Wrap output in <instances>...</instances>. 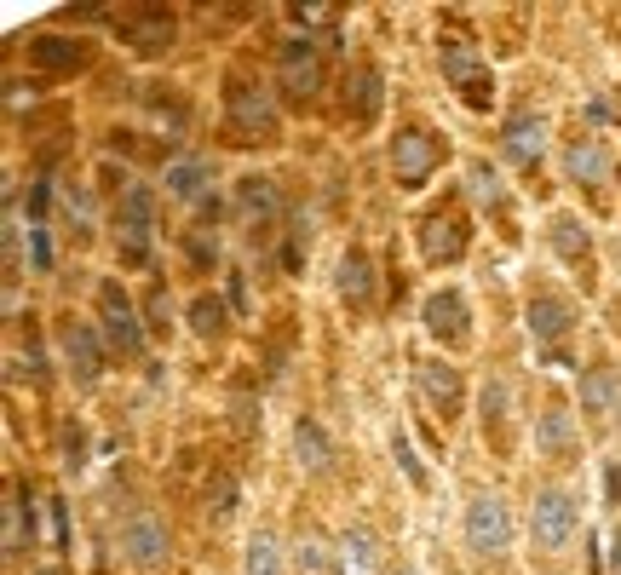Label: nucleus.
<instances>
[{"label": "nucleus", "instance_id": "obj_1", "mask_svg": "<svg viewBox=\"0 0 621 575\" xmlns=\"http://www.w3.org/2000/svg\"><path fill=\"white\" fill-rule=\"evenodd\" d=\"M437 64H443V81L466 98V110H489L495 75H489V58H478V46L460 41V35H443L437 41Z\"/></svg>", "mask_w": 621, "mask_h": 575}, {"label": "nucleus", "instance_id": "obj_2", "mask_svg": "<svg viewBox=\"0 0 621 575\" xmlns=\"http://www.w3.org/2000/svg\"><path fill=\"white\" fill-rule=\"evenodd\" d=\"M150 236H156V196L144 184H127L121 207H115V253H121V265H150Z\"/></svg>", "mask_w": 621, "mask_h": 575}, {"label": "nucleus", "instance_id": "obj_3", "mask_svg": "<svg viewBox=\"0 0 621 575\" xmlns=\"http://www.w3.org/2000/svg\"><path fill=\"white\" fill-rule=\"evenodd\" d=\"M437 161H443V138L432 127H420V121L397 127V138H391V173H397L403 190H420V184L432 179Z\"/></svg>", "mask_w": 621, "mask_h": 575}, {"label": "nucleus", "instance_id": "obj_4", "mask_svg": "<svg viewBox=\"0 0 621 575\" xmlns=\"http://www.w3.org/2000/svg\"><path fill=\"white\" fill-rule=\"evenodd\" d=\"M98 322H104V340L121 351V357H144V345H150V328L138 322L133 299L121 282H98Z\"/></svg>", "mask_w": 621, "mask_h": 575}, {"label": "nucleus", "instance_id": "obj_5", "mask_svg": "<svg viewBox=\"0 0 621 575\" xmlns=\"http://www.w3.org/2000/svg\"><path fill=\"white\" fill-rule=\"evenodd\" d=\"M225 115L242 127V133H259V138L276 133V104H271V92L259 87L248 69H230V75H225Z\"/></svg>", "mask_w": 621, "mask_h": 575}, {"label": "nucleus", "instance_id": "obj_6", "mask_svg": "<svg viewBox=\"0 0 621 575\" xmlns=\"http://www.w3.org/2000/svg\"><path fill=\"white\" fill-rule=\"evenodd\" d=\"M575 524H581V506H575L570 489H558V483H547V489H535V506H529V535H535V547H564L575 535Z\"/></svg>", "mask_w": 621, "mask_h": 575}, {"label": "nucleus", "instance_id": "obj_7", "mask_svg": "<svg viewBox=\"0 0 621 575\" xmlns=\"http://www.w3.org/2000/svg\"><path fill=\"white\" fill-rule=\"evenodd\" d=\"M276 75H282V98L288 104H311L322 92V46L317 41H282V52H276Z\"/></svg>", "mask_w": 621, "mask_h": 575}, {"label": "nucleus", "instance_id": "obj_8", "mask_svg": "<svg viewBox=\"0 0 621 575\" xmlns=\"http://www.w3.org/2000/svg\"><path fill=\"white\" fill-rule=\"evenodd\" d=\"M466 541H472L478 552H506L512 547V512H506L501 495L478 489V495L466 501Z\"/></svg>", "mask_w": 621, "mask_h": 575}, {"label": "nucleus", "instance_id": "obj_9", "mask_svg": "<svg viewBox=\"0 0 621 575\" xmlns=\"http://www.w3.org/2000/svg\"><path fill=\"white\" fill-rule=\"evenodd\" d=\"M115 35H121V46H133L138 58H161L173 46V12L167 6H127Z\"/></svg>", "mask_w": 621, "mask_h": 575}, {"label": "nucleus", "instance_id": "obj_10", "mask_svg": "<svg viewBox=\"0 0 621 575\" xmlns=\"http://www.w3.org/2000/svg\"><path fill=\"white\" fill-rule=\"evenodd\" d=\"M420 317H426V334H437V340H449V345L472 340V311H466V294L460 288H437L420 305Z\"/></svg>", "mask_w": 621, "mask_h": 575}, {"label": "nucleus", "instance_id": "obj_11", "mask_svg": "<svg viewBox=\"0 0 621 575\" xmlns=\"http://www.w3.org/2000/svg\"><path fill=\"white\" fill-rule=\"evenodd\" d=\"M121 552L138 570H161L167 564V524H161L156 512H138L133 524L121 529Z\"/></svg>", "mask_w": 621, "mask_h": 575}, {"label": "nucleus", "instance_id": "obj_12", "mask_svg": "<svg viewBox=\"0 0 621 575\" xmlns=\"http://www.w3.org/2000/svg\"><path fill=\"white\" fill-rule=\"evenodd\" d=\"M541 150H547V121L535 110H512L501 127V156L512 161V167H529V161H541Z\"/></svg>", "mask_w": 621, "mask_h": 575}, {"label": "nucleus", "instance_id": "obj_13", "mask_svg": "<svg viewBox=\"0 0 621 575\" xmlns=\"http://www.w3.org/2000/svg\"><path fill=\"white\" fill-rule=\"evenodd\" d=\"M460 253H466V225H460V213H426V219H420V259H426V265H455Z\"/></svg>", "mask_w": 621, "mask_h": 575}, {"label": "nucleus", "instance_id": "obj_14", "mask_svg": "<svg viewBox=\"0 0 621 575\" xmlns=\"http://www.w3.org/2000/svg\"><path fill=\"white\" fill-rule=\"evenodd\" d=\"M58 345H64L69 374H75L81 386H98V374H104V345H98V334H92L87 322H64V328H58Z\"/></svg>", "mask_w": 621, "mask_h": 575}, {"label": "nucleus", "instance_id": "obj_15", "mask_svg": "<svg viewBox=\"0 0 621 575\" xmlns=\"http://www.w3.org/2000/svg\"><path fill=\"white\" fill-rule=\"evenodd\" d=\"M161 184H167V196H173V202L202 207L207 196H213V161H207V156H173V161H167V173H161Z\"/></svg>", "mask_w": 621, "mask_h": 575}, {"label": "nucleus", "instance_id": "obj_16", "mask_svg": "<svg viewBox=\"0 0 621 575\" xmlns=\"http://www.w3.org/2000/svg\"><path fill=\"white\" fill-rule=\"evenodd\" d=\"M414 380H420V397L432 403V414H449L460 409V397H466V386H460V368H449V363H420L414 368Z\"/></svg>", "mask_w": 621, "mask_h": 575}, {"label": "nucleus", "instance_id": "obj_17", "mask_svg": "<svg viewBox=\"0 0 621 575\" xmlns=\"http://www.w3.org/2000/svg\"><path fill=\"white\" fill-rule=\"evenodd\" d=\"M236 213H242V225H248V230L271 225L276 213H282V196H276V184L265 179V173H248V179L236 184Z\"/></svg>", "mask_w": 621, "mask_h": 575}, {"label": "nucleus", "instance_id": "obj_18", "mask_svg": "<svg viewBox=\"0 0 621 575\" xmlns=\"http://www.w3.org/2000/svg\"><path fill=\"white\" fill-rule=\"evenodd\" d=\"M334 288H340L345 305H368V299H374V259H368V248H345L340 253Z\"/></svg>", "mask_w": 621, "mask_h": 575}, {"label": "nucleus", "instance_id": "obj_19", "mask_svg": "<svg viewBox=\"0 0 621 575\" xmlns=\"http://www.w3.org/2000/svg\"><path fill=\"white\" fill-rule=\"evenodd\" d=\"M29 58L41 69H52V75H69V69H81L92 58L87 41H75V35H35L29 41Z\"/></svg>", "mask_w": 621, "mask_h": 575}, {"label": "nucleus", "instance_id": "obj_20", "mask_svg": "<svg viewBox=\"0 0 621 575\" xmlns=\"http://www.w3.org/2000/svg\"><path fill=\"white\" fill-rule=\"evenodd\" d=\"M334 564H340V575H380V541H374V529H363V524L345 529Z\"/></svg>", "mask_w": 621, "mask_h": 575}, {"label": "nucleus", "instance_id": "obj_21", "mask_svg": "<svg viewBox=\"0 0 621 575\" xmlns=\"http://www.w3.org/2000/svg\"><path fill=\"white\" fill-rule=\"evenodd\" d=\"M345 104H357V121H374L380 104H386V75L380 64H351L345 75Z\"/></svg>", "mask_w": 621, "mask_h": 575}, {"label": "nucleus", "instance_id": "obj_22", "mask_svg": "<svg viewBox=\"0 0 621 575\" xmlns=\"http://www.w3.org/2000/svg\"><path fill=\"white\" fill-rule=\"evenodd\" d=\"M564 173H570L575 184H593V190H604V184L616 179V161H610V150H604V144H570V150H564Z\"/></svg>", "mask_w": 621, "mask_h": 575}, {"label": "nucleus", "instance_id": "obj_23", "mask_svg": "<svg viewBox=\"0 0 621 575\" xmlns=\"http://www.w3.org/2000/svg\"><path fill=\"white\" fill-rule=\"evenodd\" d=\"M575 328V311H570V299H558V294H535L529 299V334L535 340H564Z\"/></svg>", "mask_w": 621, "mask_h": 575}, {"label": "nucleus", "instance_id": "obj_24", "mask_svg": "<svg viewBox=\"0 0 621 575\" xmlns=\"http://www.w3.org/2000/svg\"><path fill=\"white\" fill-rule=\"evenodd\" d=\"M294 460L305 466V472H328V466H334V443H328V432H322L317 420H305V414L294 420Z\"/></svg>", "mask_w": 621, "mask_h": 575}, {"label": "nucleus", "instance_id": "obj_25", "mask_svg": "<svg viewBox=\"0 0 621 575\" xmlns=\"http://www.w3.org/2000/svg\"><path fill=\"white\" fill-rule=\"evenodd\" d=\"M23 541H35V506L23 483H6V552H23Z\"/></svg>", "mask_w": 621, "mask_h": 575}, {"label": "nucleus", "instance_id": "obj_26", "mask_svg": "<svg viewBox=\"0 0 621 575\" xmlns=\"http://www.w3.org/2000/svg\"><path fill=\"white\" fill-rule=\"evenodd\" d=\"M535 449L541 455H570L575 449V420L564 409H547L541 420H535Z\"/></svg>", "mask_w": 621, "mask_h": 575}, {"label": "nucleus", "instance_id": "obj_27", "mask_svg": "<svg viewBox=\"0 0 621 575\" xmlns=\"http://www.w3.org/2000/svg\"><path fill=\"white\" fill-rule=\"evenodd\" d=\"M547 242L558 248V259H581V253H587V242H593V230L581 225L575 213H558V219L547 225Z\"/></svg>", "mask_w": 621, "mask_h": 575}, {"label": "nucleus", "instance_id": "obj_28", "mask_svg": "<svg viewBox=\"0 0 621 575\" xmlns=\"http://www.w3.org/2000/svg\"><path fill=\"white\" fill-rule=\"evenodd\" d=\"M466 196L478 207H495L501 202V173H495L489 161H466Z\"/></svg>", "mask_w": 621, "mask_h": 575}, {"label": "nucleus", "instance_id": "obj_29", "mask_svg": "<svg viewBox=\"0 0 621 575\" xmlns=\"http://www.w3.org/2000/svg\"><path fill=\"white\" fill-rule=\"evenodd\" d=\"M616 397H621V380L610 374V368H598V374H587V380H581V403H587L593 414L616 409Z\"/></svg>", "mask_w": 621, "mask_h": 575}, {"label": "nucleus", "instance_id": "obj_30", "mask_svg": "<svg viewBox=\"0 0 621 575\" xmlns=\"http://www.w3.org/2000/svg\"><path fill=\"white\" fill-rule=\"evenodd\" d=\"M225 311H230V305L219 294H196V299H190V328H196L202 340H213V334L225 328Z\"/></svg>", "mask_w": 621, "mask_h": 575}, {"label": "nucleus", "instance_id": "obj_31", "mask_svg": "<svg viewBox=\"0 0 621 575\" xmlns=\"http://www.w3.org/2000/svg\"><path fill=\"white\" fill-rule=\"evenodd\" d=\"M248 575H282V552H276L271 529H259L248 541Z\"/></svg>", "mask_w": 621, "mask_h": 575}, {"label": "nucleus", "instance_id": "obj_32", "mask_svg": "<svg viewBox=\"0 0 621 575\" xmlns=\"http://www.w3.org/2000/svg\"><path fill=\"white\" fill-rule=\"evenodd\" d=\"M391 455H397V472H403L414 489H426V466H420V455H414L409 432H391Z\"/></svg>", "mask_w": 621, "mask_h": 575}, {"label": "nucleus", "instance_id": "obj_33", "mask_svg": "<svg viewBox=\"0 0 621 575\" xmlns=\"http://www.w3.org/2000/svg\"><path fill=\"white\" fill-rule=\"evenodd\" d=\"M483 432H489V426H501L506 420V409H512V397H506V380H483Z\"/></svg>", "mask_w": 621, "mask_h": 575}, {"label": "nucleus", "instance_id": "obj_34", "mask_svg": "<svg viewBox=\"0 0 621 575\" xmlns=\"http://www.w3.org/2000/svg\"><path fill=\"white\" fill-rule=\"evenodd\" d=\"M328 564H334V558H328V547H322L317 535H299V547H294V570H305V575H322Z\"/></svg>", "mask_w": 621, "mask_h": 575}, {"label": "nucleus", "instance_id": "obj_35", "mask_svg": "<svg viewBox=\"0 0 621 575\" xmlns=\"http://www.w3.org/2000/svg\"><path fill=\"white\" fill-rule=\"evenodd\" d=\"M150 110H156L161 121L173 127V133H184V127H190V110H184V98H179V92H150Z\"/></svg>", "mask_w": 621, "mask_h": 575}, {"label": "nucleus", "instance_id": "obj_36", "mask_svg": "<svg viewBox=\"0 0 621 575\" xmlns=\"http://www.w3.org/2000/svg\"><path fill=\"white\" fill-rule=\"evenodd\" d=\"M207 506H213V518H230V512H236V478H230V472H213V483H207Z\"/></svg>", "mask_w": 621, "mask_h": 575}, {"label": "nucleus", "instance_id": "obj_37", "mask_svg": "<svg viewBox=\"0 0 621 575\" xmlns=\"http://www.w3.org/2000/svg\"><path fill=\"white\" fill-rule=\"evenodd\" d=\"M184 253H190V265H219V236L190 230V236H184Z\"/></svg>", "mask_w": 621, "mask_h": 575}, {"label": "nucleus", "instance_id": "obj_38", "mask_svg": "<svg viewBox=\"0 0 621 575\" xmlns=\"http://www.w3.org/2000/svg\"><path fill=\"white\" fill-rule=\"evenodd\" d=\"M334 12H340L334 0H294V6H288V18L294 23H328Z\"/></svg>", "mask_w": 621, "mask_h": 575}, {"label": "nucleus", "instance_id": "obj_39", "mask_svg": "<svg viewBox=\"0 0 621 575\" xmlns=\"http://www.w3.org/2000/svg\"><path fill=\"white\" fill-rule=\"evenodd\" d=\"M29 265L52 271V236H46V225H29Z\"/></svg>", "mask_w": 621, "mask_h": 575}, {"label": "nucleus", "instance_id": "obj_40", "mask_svg": "<svg viewBox=\"0 0 621 575\" xmlns=\"http://www.w3.org/2000/svg\"><path fill=\"white\" fill-rule=\"evenodd\" d=\"M46 512H52V547L64 552L69 547V506H64V495H52V501H46Z\"/></svg>", "mask_w": 621, "mask_h": 575}, {"label": "nucleus", "instance_id": "obj_41", "mask_svg": "<svg viewBox=\"0 0 621 575\" xmlns=\"http://www.w3.org/2000/svg\"><path fill=\"white\" fill-rule=\"evenodd\" d=\"M225 305H230V317H248L253 305H248V282L242 276H230L225 282Z\"/></svg>", "mask_w": 621, "mask_h": 575}, {"label": "nucleus", "instance_id": "obj_42", "mask_svg": "<svg viewBox=\"0 0 621 575\" xmlns=\"http://www.w3.org/2000/svg\"><path fill=\"white\" fill-rule=\"evenodd\" d=\"M46 202H52V184L35 179V184H29V225H41V219H46Z\"/></svg>", "mask_w": 621, "mask_h": 575}, {"label": "nucleus", "instance_id": "obj_43", "mask_svg": "<svg viewBox=\"0 0 621 575\" xmlns=\"http://www.w3.org/2000/svg\"><path fill=\"white\" fill-rule=\"evenodd\" d=\"M81 455H87V437H81L75 420H64V460H69V466H81Z\"/></svg>", "mask_w": 621, "mask_h": 575}, {"label": "nucleus", "instance_id": "obj_44", "mask_svg": "<svg viewBox=\"0 0 621 575\" xmlns=\"http://www.w3.org/2000/svg\"><path fill=\"white\" fill-rule=\"evenodd\" d=\"M64 207H69V219H92V196H87V190H69Z\"/></svg>", "mask_w": 621, "mask_h": 575}, {"label": "nucleus", "instance_id": "obj_45", "mask_svg": "<svg viewBox=\"0 0 621 575\" xmlns=\"http://www.w3.org/2000/svg\"><path fill=\"white\" fill-rule=\"evenodd\" d=\"M69 12H75V18H87V23H98L110 6H104V0H81V6H69Z\"/></svg>", "mask_w": 621, "mask_h": 575}, {"label": "nucleus", "instance_id": "obj_46", "mask_svg": "<svg viewBox=\"0 0 621 575\" xmlns=\"http://www.w3.org/2000/svg\"><path fill=\"white\" fill-rule=\"evenodd\" d=\"M6 104H12V110H29V104H35V92H23L18 81H12V87H6Z\"/></svg>", "mask_w": 621, "mask_h": 575}, {"label": "nucleus", "instance_id": "obj_47", "mask_svg": "<svg viewBox=\"0 0 621 575\" xmlns=\"http://www.w3.org/2000/svg\"><path fill=\"white\" fill-rule=\"evenodd\" d=\"M587 115H593L598 127H604V121H616V110H610V98H593V104H587Z\"/></svg>", "mask_w": 621, "mask_h": 575}, {"label": "nucleus", "instance_id": "obj_48", "mask_svg": "<svg viewBox=\"0 0 621 575\" xmlns=\"http://www.w3.org/2000/svg\"><path fill=\"white\" fill-rule=\"evenodd\" d=\"M604 495H610V501L621 495V466H604Z\"/></svg>", "mask_w": 621, "mask_h": 575}, {"label": "nucleus", "instance_id": "obj_49", "mask_svg": "<svg viewBox=\"0 0 621 575\" xmlns=\"http://www.w3.org/2000/svg\"><path fill=\"white\" fill-rule=\"evenodd\" d=\"M150 322H156V328L167 322V294H150Z\"/></svg>", "mask_w": 621, "mask_h": 575}, {"label": "nucleus", "instance_id": "obj_50", "mask_svg": "<svg viewBox=\"0 0 621 575\" xmlns=\"http://www.w3.org/2000/svg\"><path fill=\"white\" fill-rule=\"evenodd\" d=\"M397 575H414V570H397Z\"/></svg>", "mask_w": 621, "mask_h": 575}]
</instances>
